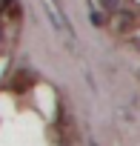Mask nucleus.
<instances>
[{"label": "nucleus", "instance_id": "1", "mask_svg": "<svg viewBox=\"0 0 140 146\" xmlns=\"http://www.w3.org/2000/svg\"><path fill=\"white\" fill-rule=\"evenodd\" d=\"M43 6H46V12L52 15V20H54V26H57V29L72 32V26H69V17L60 12V3H57V0H43Z\"/></svg>", "mask_w": 140, "mask_h": 146}, {"label": "nucleus", "instance_id": "2", "mask_svg": "<svg viewBox=\"0 0 140 146\" xmlns=\"http://www.w3.org/2000/svg\"><path fill=\"white\" fill-rule=\"evenodd\" d=\"M112 26H117L120 32H129V29L134 26V15H131V12H120V9H117V12H112Z\"/></svg>", "mask_w": 140, "mask_h": 146}, {"label": "nucleus", "instance_id": "3", "mask_svg": "<svg viewBox=\"0 0 140 146\" xmlns=\"http://www.w3.org/2000/svg\"><path fill=\"white\" fill-rule=\"evenodd\" d=\"M103 3V9H109V12H117L120 9V0H100Z\"/></svg>", "mask_w": 140, "mask_h": 146}, {"label": "nucleus", "instance_id": "4", "mask_svg": "<svg viewBox=\"0 0 140 146\" xmlns=\"http://www.w3.org/2000/svg\"><path fill=\"white\" fill-rule=\"evenodd\" d=\"M12 3H15V0H0V15H3V12H6Z\"/></svg>", "mask_w": 140, "mask_h": 146}]
</instances>
